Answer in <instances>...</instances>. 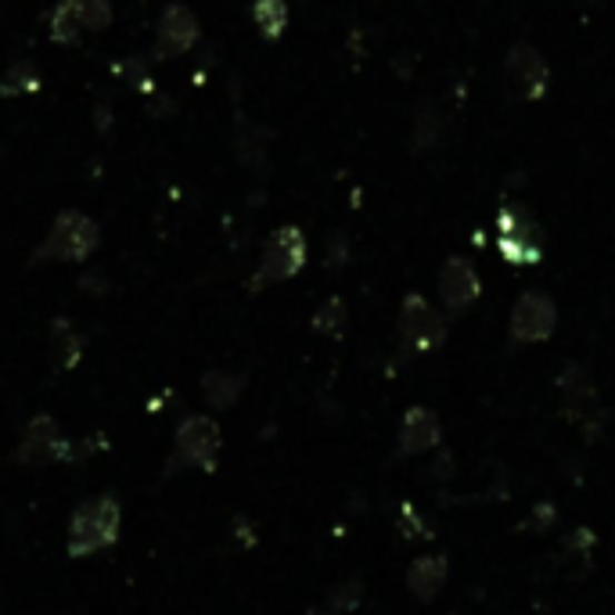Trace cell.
I'll return each mask as SVG.
<instances>
[{
  "instance_id": "cell-23",
  "label": "cell",
  "mask_w": 615,
  "mask_h": 615,
  "mask_svg": "<svg viewBox=\"0 0 615 615\" xmlns=\"http://www.w3.org/2000/svg\"><path fill=\"white\" fill-rule=\"evenodd\" d=\"M235 526H238V536H241V540L252 547V544H256V536L249 533V518H235Z\"/></svg>"
},
{
  "instance_id": "cell-5",
  "label": "cell",
  "mask_w": 615,
  "mask_h": 615,
  "mask_svg": "<svg viewBox=\"0 0 615 615\" xmlns=\"http://www.w3.org/2000/svg\"><path fill=\"white\" fill-rule=\"evenodd\" d=\"M399 338H404V346L410 353H428L443 346V338H447V317L428 299H421L418 291H410L399 306Z\"/></svg>"
},
{
  "instance_id": "cell-22",
  "label": "cell",
  "mask_w": 615,
  "mask_h": 615,
  "mask_svg": "<svg viewBox=\"0 0 615 615\" xmlns=\"http://www.w3.org/2000/svg\"><path fill=\"white\" fill-rule=\"evenodd\" d=\"M360 597H364V587H360V579H349V583H343V587H335L331 594H328V608L331 612H353L360 605Z\"/></svg>"
},
{
  "instance_id": "cell-12",
  "label": "cell",
  "mask_w": 615,
  "mask_h": 615,
  "mask_svg": "<svg viewBox=\"0 0 615 615\" xmlns=\"http://www.w3.org/2000/svg\"><path fill=\"white\" fill-rule=\"evenodd\" d=\"M443 439V425L436 418V410L428 407H410L399 421V454L404 457H418L436 450Z\"/></svg>"
},
{
  "instance_id": "cell-4",
  "label": "cell",
  "mask_w": 615,
  "mask_h": 615,
  "mask_svg": "<svg viewBox=\"0 0 615 615\" xmlns=\"http://www.w3.org/2000/svg\"><path fill=\"white\" fill-rule=\"evenodd\" d=\"M306 267V235L299 227H278L264 245V259H259L256 285H278L296 278Z\"/></svg>"
},
{
  "instance_id": "cell-14",
  "label": "cell",
  "mask_w": 615,
  "mask_h": 615,
  "mask_svg": "<svg viewBox=\"0 0 615 615\" xmlns=\"http://www.w3.org/2000/svg\"><path fill=\"white\" fill-rule=\"evenodd\" d=\"M443 583H447V558L443 555H425L418 562H410L407 568V587L418 602H436Z\"/></svg>"
},
{
  "instance_id": "cell-8",
  "label": "cell",
  "mask_w": 615,
  "mask_h": 615,
  "mask_svg": "<svg viewBox=\"0 0 615 615\" xmlns=\"http://www.w3.org/2000/svg\"><path fill=\"white\" fill-rule=\"evenodd\" d=\"M558 393H562V407L568 414V421L583 425V433L591 428V421H605V410L597 407V389L587 367L568 364L558 375Z\"/></svg>"
},
{
  "instance_id": "cell-16",
  "label": "cell",
  "mask_w": 615,
  "mask_h": 615,
  "mask_svg": "<svg viewBox=\"0 0 615 615\" xmlns=\"http://www.w3.org/2000/svg\"><path fill=\"white\" fill-rule=\"evenodd\" d=\"M245 375H230V371H206L202 375V396H206V404L212 410H227V407H235L241 393H245Z\"/></svg>"
},
{
  "instance_id": "cell-1",
  "label": "cell",
  "mask_w": 615,
  "mask_h": 615,
  "mask_svg": "<svg viewBox=\"0 0 615 615\" xmlns=\"http://www.w3.org/2000/svg\"><path fill=\"white\" fill-rule=\"evenodd\" d=\"M119 500L112 494H101L95 500L80 504L69 518V540L66 550L72 558H90V555H101V550L116 547L119 540Z\"/></svg>"
},
{
  "instance_id": "cell-19",
  "label": "cell",
  "mask_w": 615,
  "mask_h": 615,
  "mask_svg": "<svg viewBox=\"0 0 615 615\" xmlns=\"http://www.w3.org/2000/svg\"><path fill=\"white\" fill-rule=\"evenodd\" d=\"M33 90H40V72H37V66H29V61H14V66L4 72V80H0V95L4 98L33 95Z\"/></svg>"
},
{
  "instance_id": "cell-6",
  "label": "cell",
  "mask_w": 615,
  "mask_h": 615,
  "mask_svg": "<svg viewBox=\"0 0 615 615\" xmlns=\"http://www.w3.org/2000/svg\"><path fill=\"white\" fill-rule=\"evenodd\" d=\"M69 457H72V443L66 439V433H61L51 414H37L26 425L19 447H14V460L19 465H54V460H69Z\"/></svg>"
},
{
  "instance_id": "cell-2",
  "label": "cell",
  "mask_w": 615,
  "mask_h": 615,
  "mask_svg": "<svg viewBox=\"0 0 615 615\" xmlns=\"http://www.w3.org/2000/svg\"><path fill=\"white\" fill-rule=\"evenodd\" d=\"M98 241H101L98 224L90 220L87 212L66 209V212H58L51 230L37 245L33 264H83L87 256H95Z\"/></svg>"
},
{
  "instance_id": "cell-21",
  "label": "cell",
  "mask_w": 615,
  "mask_h": 615,
  "mask_svg": "<svg viewBox=\"0 0 615 615\" xmlns=\"http://www.w3.org/2000/svg\"><path fill=\"white\" fill-rule=\"evenodd\" d=\"M80 33H83L80 19L72 14L69 0H61V4L51 11V40L54 43H76V40H80Z\"/></svg>"
},
{
  "instance_id": "cell-3",
  "label": "cell",
  "mask_w": 615,
  "mask_h": 615,
  "mask_svg": "<svg viewBox=\"0 0 615 615\" xmlns=\"http://www.w3.org/2000/svg\"><path fill=\"white\" fill-rule=\"evenodd\" d=\"M224 447L220 425L206 418V414H191L177 425V443H173V457L166 460V472L173 475L180 468H202V472H217V457Z\"/></svg>"
},
{
  "instance_id": "cell-7",
  "label": "cell",
  "mask_w": 615,
  "mask_h": 615,
  "mask_svg": "<svg viewBox=\"0 0 615 615\" xmlns=\"http://www.w3.org/2000/svg\"><path fill=\"white\" fill-rule=\"evenodd\" d=\"M504 76H507V83H512L515 95L526 98V101H540L547 95V83H550L547 61L533 43H515V48L507 51Z\"/></svg>"
},
{
  "instance_id": "cell-11",
  "label": "cell",
  "mask_w": 615,
  "mask_h": 615,
  "mask_svg": "<svg viewBox=\"0 0 615 615\" xmlns=\"http://www.w3.org/2000/svg\"><path fill=\"white\" fill-rule=\"evenodd\" d=\"M198 40V19L188 4H169L159 19L156 29V58H177V54H188Z\"/></svg>"
},
{
  "instance_id": "cell-9",
  "label": "cell",
  "mask_w": 615,
  "mask_h": 615,
  "mask_svg": "<svg viewBox=\"0 0 615 615\" xmlns=\"http://www.w3.org/2000/svg\"><path fill=\"white\" fill-rule=\"evenodd\" d=\"M558 306L547 291H526L512 310V338L515 343H544L555 335Z\"/></svg>"
},
{
  "instance_id": "cell-15",
  "label": "cell",
  "mask_w": 615,
  "mask_h": 615,
  "mask_svg": "<svg viewBox=\"0 0 615 615\" xmlns=\"http://www.w3.org/2000/svg\"><path fill=\"white\" fill-rule=\"evenodd\" d=\"M83 349L87 343H83V335L72 328V320L58 317L51 325V367L54 371H72V367L80 364Z\"/></svg>"
},
{
  "instance_id": "cell-17",
  "label": "cell",
  "mask_w": 615,
  "mask_h": 615,
  "mask_svg": "<svg viewBox=\"0 0 615 615\" xmlns=\"http://www.w3.org/2000/svg\"><path fill=\"white\" fill-rule=\"evenodd\" d=\"M252 22L259 29V37L278 40L288 29V4H285V0H256V4H252Z\"/></svg>"
},
{
  "instance_id": "cell-18",
  "label": "cell",
  "mask_w": 615,
  "mask_h": 615,
  "mask_svg": "<svg viewBox=\"0 0 615 615\" xmlns=\"http://www.w3.org/2000/svg\"><path fill=\"white\" fill-rule=\"evenodd\" d=\"M69 8L90 33H101V29L112 26V0H69Z\"/></svg>"
},
{
  "instance_id": "cell-20",
  "label": "cell",
  "mask_w": 615,
  "mask_h": 615,
  "mask_svg": "<svg viewBox=\"0 0 615 615\" xmlns=\"http://www.w3.org/2000/svg\"><path fill=\"white\" fill-rule=\"evenodd\" d=\"M314 331L331 335V338L343 335V331H346V302L338 299V296H331V299L314 314Z\"/></svg>"
},
{
  "instance_id": "cell-24",
  "label": "cell",
  "mask_w": 615,
  "mask_h": 615,
  "mask_svg": "<svg viewBox=\"0 0 615 615\" xmlns=\"http://www.w3.org/2000/svg\"><path fill=\"white\" fill-rule=\"evenodd\" d=\"M306 615H338V612H331L328 605H320V608H310V612H306Z\"/></svg>"
},
{
  "instance_id": "cell-13",
  "label": "cell",
  "mask_w": 615,
  "mask_h": 615,
  "mask_svg": "<svg viewBox=\"0 0 615 615\" xmlns=\"http://www.w3.org/2000/svg\"><path fill=\"white\" fill-rule=\"evenodd\" d=\"M500 252L512 264H536L540 259V235H536V227L515 217V212L500 217Z\"/></svg>"
},
{
  "instance_id": "cell-10",
  "label": "cell",
  "mask_w": 615,
  "mask_h": 615,
  "mask_svg": "<svg viewBox=\"0 0 615 615\" xmlns=\"http://www.w3.org/2000/svg\"><path fill=\"white\" fill-rule=\"evenodd\" d=\"M479 274L468 264L465 256H450L447 264H443V274H439V296H443V306H447L450 317H460L465 310H472L475 299H479Z\"/></svg>"
}]
</instances>
